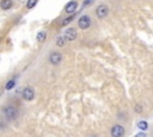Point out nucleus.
<instances>
[{
    "mask_svg": "<svg viewBox=\"0 0 153 137\" xmlns=\"http://www.w3.org/2000/svg\"><path fill=\"white\" fill-rule=\"evenodd\" d=\"M4 116H5V118L7 120H15L17 118V116H18V111H17V109L15 106L9 105V106H6L4 109Z\"/></svg>",
    "mask_w": 153,
    "mask_h": 137,
    "instance_id": "f257e3e1",
    "label": "nucleus"
},
{
    "mask_svg": "<svg viewBox=\"0 0 153 137\" xmlns=\"http://www.w3.org/2000/svg\"><path fill=\"white\" fill-rule=\"evenodd\" d=\"M78 25H79V28H80L82 30L89 29L90 25H91V18H90L89 16H86V15L82 16V17L79 18V20H78Z\"/></svg>",
    "mask_w": 153,
    "mask_h": 137,
    "instance_id": "f03ea898",
    "label": "nucleus"
},
{
    "mask_svg": "<svg viewBox=\"0 0 153 137\" xmlns=\"http://www.w3.org/2000/svg\"><path fill=\"white\" fill-rule=\"evenodd\" d=\"M49 61H50V63L54 64V66L60 64L61 61H62V55H61V52L53 51V52L50 54V56H49Z\"/></svg>",
    "mask_w": 153,
    "mask_h": 137,
    "instance_id": "7ed1b4c3",
    "label": "nucleus"
},
{
    "mask_svg": "<svg viewBox=\"0 0 153 137\" xmlns=\"http://www.w3.org/2000/svg\"><path fill=\"white\" fill-rule=\"evenodd\" d=\"M22 93H23V98L28 101H31L35 98V91L32 87H25Z\"/></svg>",
    "mask_w": 153,
    "mask_h": 137,
    "instance_id": "20e7f679",
    "label": "nucleus"
},
{
    "mask_svg": "<svg viewBox=\"0 0 153 137\" xmlns=\"http://www.w3.org/2000/svg\"><path fill=\"white\" fill-rule=\"evenodd\" d=\"M124 135V128L121 125H114L111 128V136L113 137H122Z\"/></svg>",
    "mask_w": 153,
    "mask_h": 137,
    "instance_id": "39448f33",
    "label": "nucleus"
},
{
    "mask_svg": "<svg viewBox=\"0 0 153 137\" xmlns=\"http://www.w3.org/2000/svg\"><path fill=\"white\" fill-rule=\"evenodd\" d=\"M96 13H97V17L98 18H105L107 16H108V13H109V9H108V6L107 5H99L98 7H97V10H96Z\"/></svg>",
    "mask_w": 153,
    "mask_h": 137,
    "instance_id": "423d86ee",
    "label": "nucleus"
},
{
    "mask_svg": "<svg viewBox=\"0 0 153 137\" xmlns=\"http://www.w3.org/2000/svg\"><path fill=\"white\" fill-rule=\"evenodd\" d=\"M76 30L74 29V28H69V29H67L66 30V32H65V38L67 39V41H74L75 38H76Z\"/></svg>",
    "mask_w": 153,
    "mask_h": 137,
    "instance_id": "0eeeda50",
    "label": "nucleus"
},
{
    "mask_svg": "<svg viewBox=\"0 0 153 137\" xmlns=\"http://www.w3.org/2000/svg\"><path fill=\"white\" fill-rule=\"evenodd\" d=\"M76 7H78V3H76V1H69L65 10H66L67 13H74Z\"/></svg>",
    "mask_w": 153,
    "mask_h": 137,
    "instance_id": "6e6552de",
    "label": "nucleus"
},
{
    "mask_svg": "<svg viewBox=\"0 0 153 137\" xmlns=\"http://www.w3.org/2000/svg\"><path fill=\"white\" fill-rule=\"evenodd\" d=\"M12 7V0H3L1 1V9L3 10H9Z\"/></svg>",
    "mask_w": 153,
    "mask_h": 137,
    "instance_id": "1a4fd4ad",
    "label": "nucleus"
},
{
    "mask_svg": "<svg viewBox=\"0 0 153 137\" xmlns=\"http://www.w3.org/2000/svg\"><path fill=\"white\" fill-rule=\"evenodd\" d=\"M138 128H139L140 130L145 131V130H147V128H148V123H147L146 120H140V122L138 123Z\"/></svg>",
    "mask_w": 153,
    "mask_h": 137,
    "instance_id": "9d476101",
    "label": "nucleus"
},
{
    "mask_svg": "<svg viewBox=\"0 0 153 137\" xmlns=\"http://www.w3.org/2000/svg\"><path fill=\"white\" fill-rule=\"evenodd\" d=\"M46 37H47V34H46L44 31H41V32L37 35V41H38L40 43H42V42H44Z\"/></svg>",
    "mask_w": 153,
    "mask_h": 137,
    "instance_id": "9b49d317",
    "label": "nucleus"
},
{
    "mask_svg": "<svg viewBox=\"0 0 153 137\" xmlns=\"http://www.w3.org/2000/svg\"><path fill=\"white\" fill-rule=\"evenodd\" d=\"M15 85H16V82H15V80H10V81H7L6 82V86H5V88L9 91V90H12L13 87H15Z\"/></svg>",
    "mask_w": 153,
    "mask_h": 137,
    "instance_id": "f8f14e48",
    "label": "nucleus"
},
{
    "mask_svg": "<svg viewBox=\"0 0 153 137\" xmlns=\"http://www.w3.org/2000/svg\"><path fill=\"white\" fill-rule=\"evenodd\" d=\"M37 4V0H28V3H26V7L28 9H32L35 7Z\"/></svg>",
    "mask_w": 153,
    "mask_h": 137,
    "instance_id": "ddd939ff",
    "label": "nucleus"
},
{
    "mask_svg": "<svg viewBox=\"0 0 153 137\" xmlns=\"http://www.w3.org/2000/svg\"><path fill=\"white\" fill-rule=\"evenodd\" d=\"M73 18H74V16H69L68 18H65V19L62 20V25H63V26H65V25H68V24L73 20Z\"/></svg>",
    "mask_w": 153,
    "mask_h": 137,
    "instance_id": "4468645a",
    "label": "nucleus"
},
{
    "mask_svg": "<svg viewBox=\"0 0 153 137\" xmlns=\"http://www.w3.org/2000/svg\"><path fill=\"white\" fill-rule=\"evenodd\" d=\"M56 44L59 47H63L65 45V38L63 37H57L56 38Z\"/></svg>",
    "mask_w": 153,
    "mask_h": 137,
    "instance_id": "2eb2a0df",
    "label": "nucleus"
},
{
    "mask_svg": "<svg viewBox=\"0 0 153 137\" xmlns=\"http://www.w3.org/2000/svg\"><path fill=\"white\" fill-rule=\"evenodd\" d=\"M135 137H146V133H145L143 131H141V132L136 133V135H135Z\"/></svg>",
    "mask_w": 153,
    "mask_h": 137,
    "instance_id": "dca6fc26",
    "label": "nucleus"
},
{
    "mask_svg": "<svg viewBox=\"0 0 153 137\" xmlns=\"http://www.w3.org/2000/svg\"><path fill=\"white\" fill-rule=\"evenodd\" d=\"M91 3H92V0H85V1H84V5L88 6V5H90Z\"/></svg>",
    "mask_w": 153,
    "mask_h": 137,
    "instance_id": "f3484780",
    "label": "nucleus"
},
{
    "mask_svg": "<svg viewBox=\"0 0 153 137\" xmlns=\"http://www.w3.org/2000/svg\"><path fill=\"white\" fill-rule=\"evenodd\" d=\"M91 137H96V136H91Z\"/></svg>",
    "mask_w": 153,
    "mask_h": 137,
    "instance_id": "a211bd4d",
    "label": "nucleus"
}]
</instances>
